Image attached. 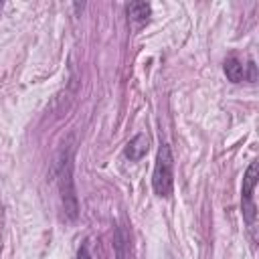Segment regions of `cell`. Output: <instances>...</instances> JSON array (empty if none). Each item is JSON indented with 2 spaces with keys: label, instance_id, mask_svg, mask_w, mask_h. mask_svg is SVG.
<instances>
[{
  "label": "cell",
  "instance_id": "6da1fadb",
  "mask_svg": "<svg viewBox=\"0 0 259 259\" xmlns=\"http://www.w3.org/2000/svg\"><path fill=\"white\" fill-rule=\"evenodd\" d=\"M57 184H59V196H61V208L65 219L75 221L79 217V200L75 192V180H73V156L71 148H63L57 160Z\"/></svg>",
  "mask_w": 259,
  "mask_h": 259
},
{
  "label": "cell",
  "instance_id": "7a4b0ae2",
  "mask_svg": "<svg viewBox=\"0 0 259 259\" xmlns=\"http://www.w3.org/2000/svg\"><path fill=\"white\" fill-rule=\"evenodd\" d=\"M152 186L154 192L160 198H168L172 194V186H174V158H172V150L168 144H162L156 156V164H154V174H152Z\"/></svg>",
  "mask_w": 259,
  "mask_h": 259
},
{
  "label": "cell",
  "instance_id": "3957f363",
  "mask_svg": "<svg viewBox=\"0 0 259 259\" xmlns=\"http://www.w3.org/2000/svg\"><path fill=\"white\" fill-rule=\"evenodd\" d=\"M257 178H259V164L257 160H253L243 176V194H241V202H243V219L249 227H253L255 223V214H257V208H255V202H253V192H255V186H257Z\"/></svg>",
  "mask_w": 259,
  "mask_h": 259
},
{
  "label": "cell",
  "instance_id": "277c9868",
  "mask_svg": "<svg viewBox=\"0 0 259 259\" xmlns=\"http://www.w3.org/2000/svg\"><path fill=\"white\" fill-rule=\"evenodd\" d=\"M113 253H115V259H132L130 233L123 225H117L113 231Z\"/></svg>",
  "mask_w": 259,
  "mask_h": 259
},
{
  "label": "cell",
  "instance_id": "5b68a950",
  "mask_svg": "<svg viewBox=\"0 0 259 259\" xmlns=\"http://www.w3.org/2000/svg\"><path fill=\"white\" fill-rule=\"evenodd\" d=\"M148 136L146 134H138V136H134L127 144H125V148H123V156L130 160V162H138V160H142L144 156H146V152H148Z\"/></svg>",
  "mask_w": 259,
  "mask_h": 259
},
{
  "label": "cell",
  "instance_id": "8992f818",
  "mask_svg": "<svg viewBox=\"0 0 259 259\" xmlns=\"http://www.w3.org/2000/svg\"><path fill=\"white\" fill-rule=\"evenodd\" d=\"M125 12L136 24H144V22H148V18L152 14V6L148 2H130L125 6Z\"/></svg>",
  "mask_w": 259,
  "mask_h": 259
},
{
  "label": "cell",
  "instance_id": "52a82bcc",
  "mask_svg": "<svg viewBox=\"0 0 259 259\" xmlns=\"http://www.w3.org/2000/svg\"><path fill=\"white\" fill-rule=\"evenodd\" d=\"M223 69H225V75H227V79L231 83H241L243 77H245V65L239 59H235V57H229L225 61Z\"/></svg>",
  "mask_w": 259,
  "mask_h": 259
},
{
  "label": "cell",
  "instance_id": "ba28073f",
  "mask_svg": "<svg viewBox=\"0 0 259 259\" xmlns=\"http://www.w3.org/2000/svg\"><path fill=\"white\" fill-rule=\"evenodd\" d=\"M77 259H91V253H89V245H87V243H83V245L79 247Z\"/></svg>",
  "mask_w": 259,
  "mask_h": 259
},
{
  "label": "cell",
  "instance_id": "9c48e42d",
  "mask_svg": "<svg viewBox=\"0 0 259 259\" xmlns=\"http://www.w3.org/2000/svg\"><path fill=\"white\" fill-rule=\"evenodd\" d=\"M247 67H249V81L253 83V81H255V63H253V61H249V65H247Z\"/></svg>",
  "mask_w": 259,
  "mask_h": 259
}]
</instances>
